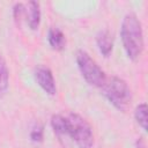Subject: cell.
<instances>
[{
  "label": "cell",
  "mask_w": 148,
  "mask_h": 148,
  "mask_svg": "<svg viewBox=\"0 0 148 148\" xmlns=\"http://www.w3.org/2000/svg\"><path fill=\"white\" fill-rule=\"evenodd\" d=\"M9 86V71L3 57L0 54V97H2Z\"/></svg>",
  "instance_id": "30bf717a"
},
{
  "label": "cell",
  "mask_w": 148,
  "mask_h": 148,
  "mask_svg": "<svg viewBox=\"0 0 148 148\" xmlns=\"http://www.w3.org/2000/svg\"><path fill=\"white\" fill-rule=\"evenodd\" d=\"M135 147H136V148H145V147H146L145 141H143L142 138H139V139L135 141Z\"/></svg>",
  "instance_id": "5bb4252c"
},
{
  "label": "cell",
  "mask_w": 148,
  "mask_h": 148,
  "mask_svg": "<svg viewBox=\"0 0 148 148\" xmlns=\"http://www.w3.org/2000/svg\"><path fill=\"white\" fill-rule=\"evenodd\" d=\"M47 42L49 45L56 50V51H61L66 46V37L65 34L60 28L57 27H51L47 32Z\"/></svg>",
  "instance_id": "ba28073f"
},
{
  "label": "cell",
  "mask_w": 148,
  "mask_h": 148,
  "mask_svg": "<svg viewBox=\"0 0 148 148\" xmlns=\"http://www.w3.org/2000/svg\"><path fill=\"white\" fill-rule=\"evenodd\" d=\"M71 136L79 148H92L94 146V133L90 124L80 114L71 112L67 116Z\"/></svg>",
  "instance_id": "3957f363"
},
{
  "label": "cell",
  "mask_w": 148,
  "mask_h": 148,
  "mask_svg": "<svg viewBox=\"0 0 148 148\" xmlns=\"http://www.w3.org/2000/svg\"><path fill=\"white\" fill-rule=\"evenodd\" d=\"M134 117L136 123L141 126L143 131L147 130V105L146 103H140L134 110Z\"/></svg>",
  "instance_id": "8fae6325"
},
{
  "label": "cell",
  "mask_w": 148,
  "mask_h": 148,
  "mask_svg": "<svg viewBox=\"0 0 148 148\" xmlns=\"http://www.w3.org/2000/svg\"><path fill=\"white\" fill-rule=\"evenodd\" d=\"M51 127L53 130V132L58 135V136H64L67 135L68 136V131H69V125H68V119L67 116H62V114H53L51 117Z\"/></svg>",
  "instance_id": "9c48e42d"
},
{
  "label": "cell",
  "mask_w": 148,
  "mask_h": 148,
  "mask_svg": "<svg viewBox=\"0 0 148 148\" xmlns=\"http://www.w3.org/2000/svg\"><path fill=\"white\" fill-rule=\"evenodd\" d=\"M35 79L39 87L49 95H56L57 92V87H56V81L52 74V71L44 65H38L35 71H34Z\"/></svg>",
  "instance_id": "5b68a950"
},
{
  "label": "cell",
  "mask_w": 148,
  "mask_h": 148,
  "mask_svg": "<svg viewBox=\"0 0 148 148\" xmlns=\"http://www.w3.org/2000/svg\"><path fill=\"white\" fill-rule=\"evenodd\" d=\"M120 37L127 57L131 60L139 59L143 51L145 42L142 24L134 13L130 12L123 17L120 27Z\"/></svg>",
  "instance_id": "6da1fadb"
},
{
  "label": "cell",
  "mask_w": 148,
  "mask_h": 148,
  "mask_svg": "<svg viewBox=\"0 0 148 148\" xmlns=\"http://www.w3.org/2000/svg\"><path fill=\"white\" fill-rule=\"evenodd\" d=\"M101 89L103 91V95L116 109L120 111L127 110L132 101V94L125 80L118 76L106 77V81Z\"/></svg>",
  "instance_id": "7a4b0ae2"
},
{
  "label": "cell",
  "mask_w": 148,
  "mask_h": 148,
  "mask_svg": "<svg viewBox=\"0 0 148 148\" xmlns=\"http://www.w3.org/2000/svg\"><path fill=\"white\" fill-rule=\"evenodd\" d=\"M27 23L31 30H36L40 23V5L37 1H28L24 3V14Z\"/></svg>",
  "instance_id": "8992f818"
},
{
  "label": "cell",
  "mask_w": 148,
  "mask_h": 148,
  "mask_svg": "<svg viewBox=\"0 0 148 148\" xmlns=\"http://www.w3.org/2000/svg\"><path fill=\"white\" fill-rule=\"evenodd\" d=\"M75 59L77 67L84 80L94 87L102 88L108 76L105 75L104 71L97 65V62L89 56V53L83 50H79L76 52Z\"/></svg>",
  "instance_id": "277c9868"
},
{
  "label": "cell",
  "mask_w": 148,
  "mask_h": 148,
  "mask_svg": "<svg viewBox=\"0 0 148 148\" xmlns=\"http://www.w3.org/2000/svg\"><path fill=\"white\" fill-rule=\"evenodd\" d=\"M24 14V3L22 2H16L13 7V16H14V20L16 23H20L21 22V18Z\"/></svg>",
  "instance_id": "4fadbf2b"
},
{
  "label": "cell",
  "mask_w": 148,
  "mask_h": 148,
  "mask_svg": "<svg viewBox=\"0 0 148 148\" xmlns=\"http://www.w3.org/2000/svg\"><path fill=\"white\" fill-rule=\"evenodd\" d=\"M96 44L104 57H109L113 49V35L108 29H102L96 34Z\"/></svg>",
  "instance_id": "52a82bcc"
},
{
  "label": "cell",
  "mask_w": 148,
  "mask_h": 148,
  "mask_svg": "<svg viewBox=\"0 0 148 148\" xmlns=\"http://www.w3.org/2000/svg\"><path fill=\"white\" fill-rule=\"evenodd\" d=\"M43 138H44V127L43 125L40 124H35L30 131V139L31 141L38 143V142H42L43 141Z\"/></svg>",
  "instance_id": "7c38bea8"
}]
</instances>
